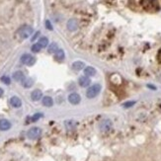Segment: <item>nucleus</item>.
<instances>
[{"mask_svg":"<svg viewBox=\"0 0 161 161\" xmlns=\"http://www.w3.org/2000/svg\"><path fill=\"white\" fill-rule=\"evenodd\" d=\"M101 91V85L100 84H94V85L90 86L86 91V96L88 98H94L96 97Z\"/></svg>","mask_w":161,"mask_h":161,"instance_id":"1","label":"nucleus"},{"mask_svg":"<svg viewBox=\"0 0 161 161\" xmlns=\"http://www.w3.org/2000/svg\"><path fill=\"white\" fill-rule=\"evenodd\" d=\"M33 28L30 26H23L18 30V35L21 39H27L33 34Z\"/></svg>","mask_w":161,"mask_h":161,"instance_id":"2","label":"nucleus"},{"mask_svg":"<svg viewBox=\"0 0 161 161\" xmlns=\"http://www.w3.org/2000/svg\"><path fill=\"white\" fill-rule=\"evenodd\" d=\"M42 134V131L40 128H37V126H34V128H31L27 132V135L30 139H37L38 137H41Z\"/></svg>","mask_w":161,"mask_h":161,"instance_id":"3","label":"nucleus"},{"mask_svg":"<svg viewBox=\"0 0 161 161\" xmlns=\"http://www.w3.org/2000/svg\"><path fill=\"white\" fill-rule=\"evenodd\" d=\"M21 63L26 65H33L36 63V58L30 53H25L21 56Z\"/></svg>","mask_w":161,"mask_h":161,"instance_id":"4","label":"nucleus"},{"mask_svg":"<svg viewBox=\"0 0 161 161\" xmlns=\"http://www.w3.org/2000/svg\"><path fill=\"white\" fill-rule=\"evenodd\" d=\"M111 128H112V122L109 119H105V120H103L102 122L100 123V129L103 132H109L110 129H111Z\"/></svg>","mask_w":161,"mask_h":161,"instance_id":"5","label":"nucleus"},{"mask_svg":"<svg viewBox=\"0 0 161 161\" xmlns=\"http://www.w3.org/2000/svg\"><path fill=\"white\" fill-rule=\"evenodd\" d=\"M80 100H81V98L77 93H71V94L68 96V101L71 104H73V105H77V104H79Z\"/></svg>","mask_w":161,"mask_h":161,"instance_id":"6","label":"nucleus"},{"mask_svg":"<svg viewBox=\"0 0 161 161\" xmlns=\"http://www.w3.org/2000/svg\"><path fill=\"white\" fill-rule=\"evenodd\" d=\"M78 84L81 87H87L91 84V80H90V78L88 76H81L78 80Z\"/></svg>","mask_w":161,"mask_h":161,"instance_id":"7","label":"nucleus"},{"mask_svg":"<svg viewBox=\"0 0 161 161\" xmlns=\"http://www.w3.org/2000/svg\"><path fill=\"white\" fill-rule=\"evenodd\" d=\"M67 29L71 32H74L78 29V23L75 19H70L68 22H67Z\"/></svg>","mask_w":161,"mask_h":161,"instance_id":"8","label":"nucleus"},{"mask_svg":"<svg viewBox=\"0 0 161 161\" xmlns=\"http://www.w3.org/2000/svg\"><path fill=\"white\" fill-rule=\"evenodd\" d=\"M11 128V123L8 120H0V131H8Z\"/></svg>","mask_w":161,"mask_h":161,"instance_id":"9","label":"nucleus"},{"mask_svg":"<svg viewBox=\"0 0 161 161\" xmlns=\"http://www.w3.org/2000/svg\"><path fill=\"white\" fill-rule=\"evenodd\" d=\"M13 79L17 82H23L25 80V75L22 71H16L13 73Z\"/></svg>","mask_w":161,"mask_h":161,"instance_id":"10","label":"nucleus"},{"mask_svg":"<svg viewBox=\"0 0 161 161\" xmlns=\"http://www.w3.org/2000/svg\"><path fill=\"white\" fill-rule=\"evenodd\" d=\"M42 97H43V93H42L41 90H34L31 94V98H32L33 101H39L41 100Z\"/></svg>","mask_w":161,"mask_h":161,"instance_id":"11","label":"nucleus"},{"mask_svg":"<svg viewBox=\"0 0 161 161\" xmlns=\"http://www.w3.org/2000/svg\"><path fill=\"white\" fill-rule=\"evenodd\" d=\"M10 104L14 107V108H19V107H21L22 102H21V100H20L19 97H17V96H13V97L10 99Z\"/></svg>","mask_w":161,"mask_h":161,"instance_id":"12","label":"nucleus"},{"mask_svg":"<svg viewBox=\"0 0 161 161\" xmlns=\"http://www.w3.org/2000/svg\"><path fill=\"white\" fill-rule=\"evenodd\" d=\"M84 66H85V64L82 61H75V63H73L72 64V68L76 70V71H79V70H82L84 68Z\"/></svg>","mask_w":161,"mask_h":161,"instance_id":"13","label":"nucleus"},{"mask_svg":"<svg viewBox=\"0 0 161 161\" xmlns=\"http://www.w3.org/2000/svg\"><path fill=\"white\" fill-rule=\"evenodd\" d=\"M84 74L86 76H94L96 74V69L92 66H87L84 69Z\"/></svg>","mask_w":161,"mask_h":161,"instance_id":"14","label":"nucleus"},{"mask_svg":"<svg viewBox=\"0 0 161 161\" xmlns=\"http://www.w3.org/2000/svg\"><path fill=\"white\" fill-rule=\"evenodd\" d=\"M53 104V100L52 98H50V96H46V97L43 98V105L46 107H52Z\"/></svg>","mask_w":161,"mask_h":161,"instance_id":"15","label":"nucleus"},{"mask_svg":"<svg viewBox=\"0 0 161 161\" xmlns=\"http://www.w3.org/2000/svg\"><path fill=\"white\" fill-rule=\"evenodd\" d=\"M64 124H65V128H66L67 131H72V129H74L75 126H76V123L72 120L66 121Z\"/></svg>","mask_w":161,"mask_h":161,"instance_id":"16","label":"nucleus"},{"mask_svg":"<svg viewBox=\"0 0 161 161\" xmlns=\"http://www.w3.org/2000/svg\"><path fill=\"white\" fill-rule=\"evenodd\" d=\"M55 58L58 61H61L64 59V52L63 50H58V52L55 53Z\"/></svg>","mask_w":161,"mask_h":161,"instance_id":"17","label":"nucleus"},{"mask_svg":"<svg viewBox=\"0 0 161 161\" xmlns=\"http://www.w3.org/2000/svg\"><path fill=\"white\" fill-rule=\"evenodd\" d=\"M38 44L42 47H47V45H49V40H47V38H46V37H42V38L39 40Z\"/></svg>","mask_w":161,"mask_h":161,"instance_id":"18","label":"nucleus"},{"mask_svg":"<svg viewBox=\"0 0 161 161\" xmlns=\"http://www.w3.org/2000/svg\"><path fill=\"white\" fill-rule=\"evenodd\" d=\"M33 83H34V80L32 78H25V80L22 82V84H23V86L25 87V88H30L31 86L33 85Z\"/></svg>","mask_w":161,"mask_h":161,"instance_id":"19","label":"nucleus"},{"mask_svg":"<svg viewBox=\"0 0 161 161\" xmlns=\"http://www.w3.org/2000/svg\"><path fill=\"white\" fill-rule=\"evenodd\" d=\"M47 50H49L50 53H55L58 50V46L55 43L50 44V47H49V49H47Z\"/></svg>","mask_w":161,"mask_h":161,"instance_id":"20","label":"nucleus"},{"mask_svg":"<svg viewBox=\"0 0 161 161\" xmlns=\"http://www.w3.org/2000/svg\"><path fill=\"white\" fill-rule=\"evenodd\" d=\"M42 49V47L40 46V45L37 43V44H34L33 46H32V52H39L40 50H41Z\"/></svg>","mask_w":161,"mask_h":161,"instance_id":"21","label":"nucleus"},{"mask_svg":"<svg viewBox=\"0 0 161 161\" xmlns=\"http://www.w3.org/2000/svg\"><path fill=\"white\" fill-rule=\"evenodd\" d=\"M1 81L6 84V85H9V84L11 83V79L9 78V76H2Z\"/></svg>","mask_w":161,"mask_h":161,"instance_id":"22","label":"nucleus"},{"mask_svg":"<svg viewBox=\"0 0 161 161\" xmlns=\"http://www.w3.org/2000/svg\"><path fill=\"white\" fill-rule=\"evenodd\" d=\"M42 116H43L42 114H36V115H34L33 118H32V121H33V122H36V121H38L39 119L42 117Z\"/></svg>","mask_w":161,"mask_h":161,"instance_id":"23","label":"nucleus"},{"mask_svg":"<svg viewBox=\"0 0 161 161\" xmlns=\"http://www.w3.org/2000/svg\"><path fill=\"white\" fill-rule=\"evenodd\" d=\"M134 104H135V102H134V101H132V102H126V103H125L123 106L125 107V108H129V107L134 106Z\"/></svg>","mask_w":161,"mask_h":161,"instance_id":"24","label":"nucleus"},{"mask_svg":"<svg viewBox=\"0 0 161 161\" xmlns=\"http://www.w3.org/2000/svg\"><path fill=\"white\" fill-rule=\"evenodd\" d=\"M46 27H47V30H50V31L52 30V24H50V22L49 21V20H47L46 21Z\"/></svg>","mask_w":161,"mask_h":161,"instance_id":"25","label":"nucleus"},{"mask_svg":"<svg viewBox=\"0 0 161 161\" xmlns=\"http://www.w3.org/2000/svg\"><path fill=\"white\" fill-rule=\"evenodd\" d=\"M40 35V32H37L36 34H35V36H34L33 37V38H32V41H35V40L37 39V38H38V36Z\"/></svg>","mask_w":161,"mask_h":161,"instance_id":"26","label":"nucleus"},{"mask_svg":"<svg viewBox=\"0 0 161 161\" xmlns=\"http://www.w3.org/2000/svg\"><path fill=\"white\" fill-rule=\"evenodd\" d=\"M2 95H3V90H2L1 88H0V97H1Z\"/></svg>","mask_w":161,"mask_h":161,"instance_id":"27","label":"nucleus"}]
</instances>
